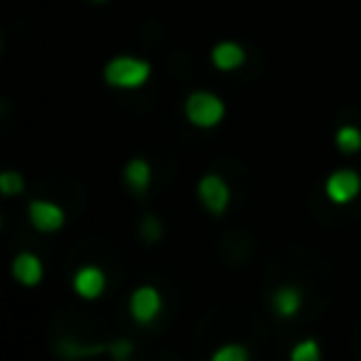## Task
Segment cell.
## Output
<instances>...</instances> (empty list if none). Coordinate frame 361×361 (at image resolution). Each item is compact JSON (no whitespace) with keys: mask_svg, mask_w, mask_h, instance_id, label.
Returning a JSON list of instances; mask_svg holds the SVG:
<instances>
[{"mask_svg":"<svg viewBox=\"0 0 361 361\" xmlns=\"http://www.w3.org/2000/svg\"><path fill=\"white\" fill-rule=\"evenodd\" d=\"M14 276H17L23 285H34V282H39V276H42V265H39V259H37L34 254H20V257L14 259Z\"/></svg>","mask_w":361,"mask_h":361,"instance_id":"9","label":"cell"},{"mask_svg":"<svg viewBox=\"0 0 361 361\" xmlns=\"http://www.w3.org/2000/svg\"><path fill=\"white\" fill-rule=\"evenodd\" d=\"M124 178H127V186H130V189H135V192L147 189V183H149V166H147V161H141V158L130 161Z\"/></svg>","mask_w":361,"mask_h":361,"instance_id":"10","label":"cell"},{"mask_svg":"<svg viewBox=\"0 0 361 361\" xmlns=\"http://www.w3.org/2000/svg\"><path fill=\"white\" fill-rule=\"evenodd\" d=\"M149 76V65L135 56H118L104 68V79L116 87H135Z\"/></svg>","mask_w":361,"mask_h":361,"instance_id":"1","label":"cell"},{"mask_svg":"<svg viewBox=\"0 0 361 361\" xmlns=\"http://www.w3.org/2000/svg\"><path fill=\"white\" fill-rule=\"evenodd\" d=\"M358 189H361V180H358V175H355L353 169H338V172H333L330 180H327V195H330V200H336V203L353 200V197L358 195Z\"/></svg>","mask_w":361,"mask_h":361,"instance_id":"5","label":"cell"},{"mask_svg":"<svg viewBox=\"0 0 361 361\" xmlns=\"http://www.w3.org/2000/svg\"><path fill=\"white\" fill-rule=\"evenodd\" d=\"M248 350L245 347H223L214 353V361H245Z\"/></svg>","mask_w":361,"mask_h":361,"instance_id":"14","label":"cell"},{"mask_svg":"<svg viewBox=\"0 0 361 361\" xmlns=\"http://www.w3.org/2000/svg\"><path fill=\"white\" fill-rule=\"evenodd\" d=\"M186 116L200 127H212L223 118V102L212 93H192L186 102Z\"/></svg>","mask_w":361,"mask_h":361,"instance_id":"2","label":"cell"},{"mask_svg":"<svg viewBox=\"0 0 361 361\" xmlns=\"http://www.w3.org/2000/svg\"><path fill=\"white\" fill-rule=\"evenodd\" d=\"M197 195H200L203 206H206L209 212H214V214L226 212V206H228V186H226V180H220L217 175H206V178L200 180V186H197Z\"/></svg>","mask_w":361,"mask_h":361,"instance_id":"3","label":"cell"},{"mask_svg":"<svg viewBox=\"0 0 361 361\" xmlns=\"http://www.w3.org/2000/svg\"><path fill=\"white\" fill-rule=\"evenodd\" d=\"M0 189H3L6 195H14V192L23 189V178H20L17 172H3V175H0Z\"/></svg>","mask_w":361,"mask_h":361,"instance_id":"15","label":"cell"},{"mask_svg":"<svg viewBox=\"0 0 361 361\" xmlns=\"http://www.w3.org/2000/svg\"><path fill=\"white\" fill-rule=\"evenodd\" d=\"M336 144L344 149V152H355L361 147V133L355 127H341L338 135H336Z\"/></svg>","mask_w":361,"mask_h":361,"instance_id":"12","label":"cell"},{"mask_svg":"<svg viewBox=\"0 0 361 361\" xmlns=\"http://www.w3.org/2000/svg\"><path fill=\"white\" fill-rule=\"evenodd\" d=\"M158 310H161V296H158L155 288H138L130 296V313H133L135 322L147 324V322H152L158 316Z\"/></svg>","mask_w":361,"mask_h":361,"instance_id":"4","label":"cell"},{"mask_svg":"<svg viewBox=\"0 0 361 361\" xmlns=\"http://www.w3.org/2000/svg\"><path fill=\"white\" fill-rule=\"evenodd\" d=\"M28 217L39 231H56L65 220L62 209L56 203H48V200H34L31 209H28Z\"/></svg>","mask_w":361,"mask_h":361,"instance_id":"6","label":"cell"},{"mask_svg":"<svg viewBox=\"0 0 361 361\" xmlns=\"http://www.w3.org/2000/svg\"><path fill=\"white\" fill-rule=\"evenodd\" d=\"M290 358L293 361H316L319 358V344L316 341H302L290 350Z\"/></svg>","mask_w":361,"mask_h":361,"instance_id":"13","label":"cell"},{"mask_svg":"<svg viewBox=\"0 0 361 361\" xmlns=\"http://www.w3.org/2000/svg\"><path fill=\"white\" fill-rule=\"evenodd\" d=\"M73 288H76L79 296L93 299V296H99L102 288H104V274H102L99 268H93V265H85V268L76 271V276H73Z\"/></svg>","mask_w":361,"mask_h":361,"instance_id":"7","label":"cell"},{"mask_svg":"<svg viewBox=\"0 0 361 361\" xmlns=\"http://www.w3.org/2000/svg\"><path fill=\"white\" fill-rule=\"evenodd\" d=\"M96 3H104V0H96Z\"/></svg>","mask_w":361,"mask_h":361,"instance_id":"17","label":"cell"},{"mask_svg":"<svg viewBox=\"0 0 361 361\" xmlns=\"http://www.w3.org/2000/svg\"><path fill=\"white\" fill-rule=\"evenodd\" d=\"M274 305H276V310L282 316H293L296 307H299V293L293 288H279L276 296H274Z\"/></svg>","mask_w":361,"mask_h":361,"instance_id":"11","label":"cell"},{"mask_svg":"<svg viewBox=\"0 0 361 361\" xmlns=\"http://www.w3.org/2000/svg\"><path fill=\"white\" fill-rule=\"evenodd\" d=\"M212 59H214V65H217L220 71H234V68L243 65L245 54H243V48H240L237 42H220V45L212 51Z\"/></svg>","mask_w":361,"mask_h":361,"instance_id":"8","label":"cell"},{"mask_svg":"<svg viewBox=\"0 0 361 361\" xmlns=\"http://www.w3.org/2000/svg\"><path fill=\"white\" fill-rule=\"evenodd\" d=\"M141 234H144L147 240H155V237L161 234V223H158L155 217H147V220H144V228H141Z\"/></svg>","mask_w":361,"mask_h":361,"instance_id":"16","label":"cell"}]
</instances>
